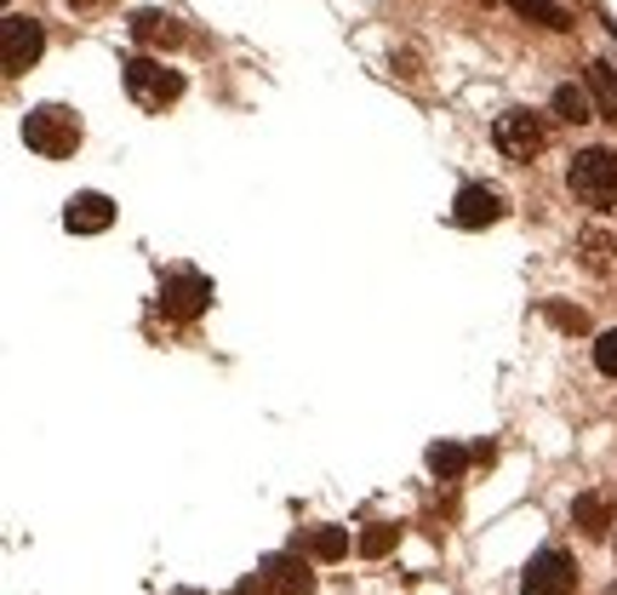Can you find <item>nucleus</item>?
I'll return each mask as SVG.
<instances>
[{
    "label": "nucleus",
    "instance_id": "a211bd4d",
    "mask_svg": "<svg viewBox=\"0 0 617 595\" xmlns=\"http://www.w3.org/2000/svg\"><path fill=\"white\" fill-rule=\"evenodd\" d=\"M395 539H400L395 526H384V521H377V526H366V533H360V544H355V550H360L366 561H377V555H389V550H395Z\"/></svg>",
    "mask_w": 617,
    "mask_h": 595
},
{
    "label": "nucleus",
    "instance_id": "f03ea898",
    "mask_svg": "<svg viewBox=\"0 0 617 595\" xmlns=\"http://www.w3.org/2000/svg\"><path fill=\"white\" fill-rule=\"evenodd\" d=\"M566 184L583 207L611 212L617 207V149H577L566 167Z\"/></svg>",
    "mask_w": 617,
    "mask_h": 595
},
{
    "label": "nucleus",
    "instance_id": "6ab92c4d",
    "mask_svg": "<svg viewBox=\"0 0 617 595\" xmlns=\"http://www.w3.org/2000/svg\"><path fill=\"white\" fill-rule=\"evenodd\" d=\"M595 367H600L606 378H617V326L595 338Z\"/></svg>",
    "mask_w": 617,
    "mask_h": 595
},
{
    "label": "nucleus",
    "instance_id": "dca6fc26",
    "mask_svg": "<svg viewBox=\"0 0 617 595\" xmlns=\"http://www.w3.org/2000/svg\"><path fill=\"white\" fill-rule=\"evenodd\" d=\"M469 458H474V452H463L458 441H435V447H429V476H440V481H458V476L469 470Z\"/></svg>",
    "mask_w": 617,
    "mask_h": 595
},
{
    "label": "nucleus",
    "instance_id": "39448f33",
    "mask_svg": "<svg viewBox=\"0 0 617 595\" xmlns=\"http://www.w3.org/2000/svg\"><path fill=\"white\" fill-rule=\"evenodd\" d=\"M41 52H46V29L23 12H7V23H0V70L23 75V70H34Z\"/></svg>",
    "mask_w": 617,
    "mask_h": 595
},
{
    "label": "nucleus",
    "instance_id": "f8f14e48",
    "mask_svg": "<svg viewBox=\"0 0 617 595\" xmlns=\"http://www.w3.org/2000/svg\"><path fill=\"white\" fill-rule=\"evenodd\" d=\"M263 573L281 584V595H308V589H315V573H308V561H303V555H269V561H263Z\"/></svg>",
    "mask_w": 617,
    "mask_h": 595
},
{
    "label": "nucleus",
    "instance_id": "f257e3e1",
    "mask_svg": "<svg viewBox=\"0 0 617 595\" xmlns=\"http://www.w3.org/2000/svg\"><path fill=\"white\" fill-rule=\"evenodd\" d=\"M81 138H86V126H81V115L69 104H34L23 115V144L41 160H69L81 149Z\"/></svg>",
    "mask_w": 617,
    "mask_h": 595
},
{
    "label": "nucleus",
    "instance_id": "5701e85b",
    "mask_svg": "<svg viewBox=\"0 0 617 595\" xmlns=\"http://www.w3.org/2000/svg\"><path fill=\"white\" fill-rule=\"evenodd\" d=\"M63 7H75V12H97V7H109V0H63Z\"/></svg>",
    "mask_w": 617,
    "mask_h": 595
},
{
    "label": "nucleus",
    "instance_id": "423d86ee",
    "mask_svg": "<svg viewBox=\"0 0 617 595\" xmlns=\"http://www.w3.org/2000/svg\"><path fill=\"white\" fill-rule=\"evenodd\" d=\"M572 584H577V561L566 555V550H537L532 561H526V578H521V595H572Z\"/></svg>",
    "mask_w": 617,
    "mask_h": 595
},
{
    "label": "nucleus",
    "instance_id": "2eb2a0df",
    "mask_svg": "<svg viewBox=\"0 0 617 595\" xmlns=\"http://www.w3.org/2000/svg\"><path fill=\"white\" fill-rule=\"evenodd\" d=\"M509 7L521 12L526 23H543V29H555V35H561V29H572V12L561 7V0H509Z\"/></svg>",
    "mask_w": 617,
    "mask_h": 595
},
{
    "label": "nucleus",
    "instance_id": "4468645a",
    "mask_svg": "<svg viewBox=\"0 0 617 595\" xmlns=\"http://www.w3.org/2000/svg\"><path fill=\"white\" fill-rule=\"evenodd\" d=\"M548 109H555L561 121H572V126H577V121H595V97L583 92V86H572V81H566V86H555V97H548Z\"/></svg>",
    "mask_w": 617,
    "mask_h": 595
},
{
    "label": "nucleus",
    "instance_id": "6e6552de",
    "mask_svg": "<svg viewBox=\"0 0 617 595\" xmlns=\"http://www.w3.org/2000/svg\"><path fill=\"white\" fill-rule=\"evenodd\" d=\"M109 223H115V201L103 189L69 195V207H63V229H69V236H103Z\"/></svg>",
    "mask_w": 617,
    "mask_h": 595
},
{
    "label": "nucleus",
    "instance_id": "7ed1b4c3",
    "mask_svg": "<svg viewBox=\"0 0 617 595\" xmlns=\"http://www.w3.org/2000/svg\"><path fill=\"white\" fill-rule=\"evenodd\" d=\"M121 70H126V92H132L137 109H166V104H178V97H184V75L166 70V63L149 58V52L126 58Z\"/></svg>",
    "mask_w": 617,
    "mask_h": 595
},
{
    "label": "nucleus",
    "instance_id": "0eeeda50",
    "mask_svg": "<svg viewBox=\"0 0 617 595\" xmlns=\"http://www.w3.org/2000/svg\"><path fill=\"white\" fill-rule=\"evenodd\" d=\"M492 144H498L509 160H532V155H543V121H537L532 109H509V115H498V126H492Z\"/></svg>",
    "mask_w": 617,
    "mask_h": 595
},
{
    "label": "nucleus",
    "instance_id": "f3484780",
    "mask_svg": "<svg viewBox=\"0 0 617 595\" xmlns=\"http://www.w3.org/2000/svg\"><path fill=\"white\" fill-rule=\"evenodd\" d=\"M308 555L315 561H343L349 555V533H343V526H315V533H308Z\"/></svg>",
    "mask_w": 617,
    "mask_h": 595
},
{
    "label": "nucleus",
    "instance_id": "ddd939ff",
    "mask_svg": "<svg viewBox=\"0 0 617 595\" xmlns=\"http://www.w3.org/2000/svg\"><path fill=\"white\" fill-rule=\"evenodd\" d=\"M572 521H577L589 539H600L606 526H611V499H606V492H583V499L572 504Z\"/></svg>",
    "mask_w": 617,
    "mask_h": 595
},
{
    "label": "nucleus",
    "instance_id": "1a4fd4ad",
    "mask_svg": "<svg viewBox=\"0 0 617 595\" xmlns=\"http://www.w3.org/2000/svg\"><path fill=\"white\" fill-rule=\"evenodd\" d=\"M452 218H458L463 229H487V223L503 218V195H498L492 184H463L458 201H452Z\"/></svg>",
    "mask_w": 617,
    "mask_h": 595
},
{
    "label": "nucleus",
    "instance_id": "4be33fe9",
    "mask_svg": "<svg viewBox=\"0 0 617 595\" xmlns=\"http://www.w3.org/2000/svg\"><path fill=\"white\" fill-rule=\"evenodd\" d=\"M606 258H611V241L606 236H589V263H595V270H606Z\"/></svg>",
    "mask_w": 617,
    "mask_h": 595
},
{
    "label": "nucleus",
    "instance_id": "412c9836",
    "mask_svg": "<svg viewBox=\"0 0 617 595\" xmlns=\"http://www.w3.org/2000/svg\"><path fill=\"white\" fill-rule=\"evenodd\" d=\"M548 321H555L561 333H583V310H561V304H548Z\"/></svg>",
    "mask_w": 617,
    "mask_h": 595
},
{
    "label": "nucleus",
    "instance_id": "aec40b11",
    "mask_svg": "<svg viewBox=\"0 0 617 595\" xmlns=\"http://www.w3.org/2000/svg\"><path fill=\"white\" fill-rule=\"evenodd\" d=\"M234 595H281V584H274V578L258 567V573H247V578L234 584Z\"/></svg>",
    "mask_w": 617,
    "mask_h": 595
},
{
    "label": "nucleus",
    "instance_id": "b1692460",
    "mask_svg": "<svg viewBox=\"0 0 617 595\" xmlns=\"http://www.w3.org/2000/svg\"><path fill=\"white\" fill-rule=\"evenodd\" d=\"M178 595H206V589H178Z\"/></svg>",
    "mask_w": 617,
    "mask_h": 595
},
{
    "label": "nucleus",
    "instance_id": "20e7f679",
    "mask_svg": "<svg viewBox=\"0 0 617 595\" xmlns=\"http://www.w3.org/2000/svg\"><path fill=\"white\" fill-rule=\"evenodd\" d=\"M206 310H212V275L200 270H171L160 281V315L166 321H200Z\"/></svg>",
    "mask_w": 617,
    "mask_h": 595
},
{
    "label": "nucleus",
    "instance_id": "9d476101",
    "mask_svg": "<svg viewBox=\"0 0 617 595\" xmlns=\"http://www.w3.org/2000/svg\"><path fill=\"white\" fill-rule=\"evenodd\" d=\"M126 29H132L137 46H178V41H184L178 18H171V12H155V7H149V12H132Z\"/></svg>",
    "mask_w": 617,
    "mask_h": 595
},
{
    "label": "nucleus",
    "instance_id": "9b49d317",
    "mask_svg": "<svg viewBox=\"0 0 617 595\" xmlns=\"http://www.w3.org/2000/svg\"><path fill=\"white\" fill-rule=\"evenodd\" d=\"M583 86H589V97H595V115L600 121H617V70L611 63H583Z\"/></svg>",
    "mask_w": 617,
    "mask_h": 595
}]
</instances>
